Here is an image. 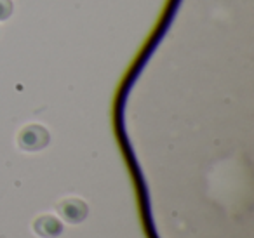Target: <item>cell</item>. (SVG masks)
Segmentation results:
<instances>
[{
    "instance_id": "cell-1",
    "label": "cell",
    "mask_w": 254,
    "mask_h": 238,
    "mask_svg": "<svg viewBox=\"0 0 254 238\" xmlns=\"http://www.w3.org/2000/svg\"><path fill=\"white\" fill-rule=\"evenodd\" d=\"M49 143V130L39 123H32L19 130L18 146L25 151H39Z\"/></svg>"
},
{
    "instance_id": "cell-2",
    "label": "cell",
    "mask_w": 254,
    "mask_h": 238,
    "mask_svg": "<svg viewBox=\"0 0 254 238\" xmlns=\"http://www.w3.org/2000/svg\"><path fill=\"white\" fill-rule=\"evenodd\" d=\"M58 212L66 223L75 224L87 217L89 209L85 202H82L80 198H64L63 202L58 203Z\"/></svg>"
},
{
    "instance_id": "cell-3",
    "label": "cell",
    "mask_w": 254,
    "mask_h": 238,
    "mask_svg": "<svg viewBox=\"0 0 254 238\" xmlns=\"http://www.w3.org/2000/svg\"><path fill=\"white\" fill-rule=\"evenodd\" d=\"M33 230L42 238H54V237H58V235H61L63 224H61V221L58 219V217L51 216V214H46V216H39L33 221Z\"/></svg>"
},
{
    "instance_id": "cell-4",
    "label": "cell",
    "mask_w": 254,
    "mask_h": 238,
    "mask_svg": "<svg viewBox=\"0 0 254 238\" xmlns=\"http://www.w3.org/2000/svg\"><path fill=\"white\" fill-rule=\"evenodd\" d=\"M14 11L12 0H0V21H5Z\"/></svg>"
}]
</instances>
